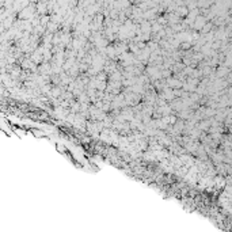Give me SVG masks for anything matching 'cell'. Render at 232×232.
I'll return each mask as SVG.
<instances>
[{
	"instance_id": "obj_1",
	"label": "cell",
	"mask_w": 232,
	"mask_h": 232,
	"mask_svg": "<svg viewBox=\"0 0 232 232\" xmlns=\"http://www.w3.org/2000/svg\"><path fill=\"white\" fill-rule=\"evenodd\" d=\"M206 22H208V18H206V17H204V15H197L191 26H193V29H194V30L200 31L204 26H205V23H206Z\"/></svg>"
},
{
	"instance_id": "obj_2",
	"label": "cell",
	"mask_w": 232,
	"mask_h": 232,
	"mask_svg": "<svg viewBox=\"0 0 232 232\" xmlns=\"http://www.w3.org/2000/svg\"><path fill=\"white\" fill-rule=\"evenodd\" d=\"M197 7L198 8H209L212 4V0H197Z\"/></svg>"
}]
</instances>
